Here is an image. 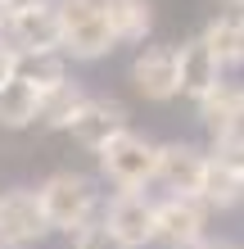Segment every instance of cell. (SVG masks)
Here are the masks:
<instances>
[{
	"label": "cell",
	"instance_id": "cell-19",
	"mask_svg": "<svg viewBox=\"0 0 244 249\" xmlns=\"http://www.w3.org/2000/svg\"><path fill=\"white\" fill-rule=\"evenodd\" d=\"M77 249H127V245H122L118 236H113V231H109L104 222H95V227L86 222V227L77 231Z\"/></svg>",
	"mask_w": 244,
	"mask_h": 249
},
{
	"label": "cell",
	"instance_id": "cell-6",
	"mask_svg": "<svg viewBox=\"0 0 244 249\" xmlns=\"http://www.w3.org/2000/svg\"><path fill=\"white\" fill-rule=\"evenodd\" d=\"M104 227L127 249H140V245L154 240V204L145 195H136V190H122V195L104 209Z\"/></svg>",
	"mask_w": 244,
	"mask_h": 249
},
{
	"label": "cell",
	"instance_id": "cell-3",
	"mask_svg": "<svg viewBox=\"0 0 244 249\" xmlns=\"http://www.w3.org/2000/svg\"><path fill=\"white\" fill-rule=\"evenodd\" d=\"M36 195H41L46 227H54V231H81L91 209H95V190H91L86 177H77V172H54Z\"/></svg>",
	"mask_w": 244,
	"mask_h": 249
},
{
	"label": "cell",
	"instance_id": "cell-26",
	"mask_svg": "<svg viewBox=\"0 0 244 249\" xmlns=\"http://www.w3.org/2000/svg\"><path fill=\"white\" fill-rule=\"evenodd\" d=\"M240 199H244V177H240Z\"/></svg>",
	"mask_w": 244,
	"mask_h": 249
},
{
	"label": "cell",
	"instance_id": "cell-15",
	"mask_svg": "<svg viewBox=\"0 0 244 249\" xmlns=\"http://www.w3.org/2000/svg\"><path fill=\"white\" fill-rule=\"evenodd\" d=\"M81 91H77V82H54V86H41V109H36V123H46V127H68L73 123V113L81 109Z\"/></svg>",
	"mask_w": 244,
	"mask_h": 249
},
{
	"label": "cell",
	"instance_id": "cell-5",
	"mask_svg": "<svg viewBox=\"0 0 244 249\" xmlns=\"http://www.w3.org/2000/svg\"><path fill=\"white\" fill-rule=\"evenodd\" d=\"M154 240L167 249H195L204 240V204L199 195H172L154 204Z\"/></svg>",
	"mask_w": 244,
	"mask_h": 249
},
{
	"label": "cell",
	"instance_id": "cell-16",
	"mask_svg": "<svg viewBox=\"0 0 244 249\" xmlns=\"http://www.w3.org/2000/svg\"><path fill=\"white\" fill-rule=\"evenodd\" d=\"M195 195H199V204H208V209H231L240 199V172H231L226 163H217V159H208L204 181H199Z\"/></svg>",
	"mask_w": 244,
	"mask_h": 249
},
{
	"label": "cell",
	"instance_id": "cell-18",
	"mask_svg": "<svg viewBox=\"0 0 244 249\" xmlns=\"http://www.w3.org/2000/svg\"><path fill=\"white\" fill-rule=\"evenodd\" d=\"M217 163H226L231 172H240V177H244V123L217 136Z\"/></svg>",
	"mask_w": 244,
	"mask_h": 249
},
{
	"label": "cell",
	"instance_id": "cell-17",
	"mask_svg": "<svg viewBox=\"0 0 244 249\" xmlns=\"http://www.w3.org/2000/svg\"><path fill=\"white\" fill-rule=\"evenodd\" d=\"M199 118L208 123L212 136H222V131H231L240 127V91H231V86H212V91L199 100Z\"/></svg>",
	"mask_w": 244,
	"mask_h": 249
},
{
	"label": "cell",
	"instance_id": "cell-28",
	"mask_svg": "<svg viewBox=\"0 0 244 249\" xmlns=\"http://www.w3.org/2000/svg\"><path fill=\"white\" fill-rule=\"evenodd\" d=\"M231 5H244V0H231Z\"/></svg>",
	"mask_w": 244,
	"mask_h": 249
},
{
	"label": "cell",
	"instance_id": "cell-9",
	"mask_svg": "<svg viewBox=\"0 0 244 249\" xmlns=\"http://www.w3.org/2000/svg\"><path fill=\"white\" fill-rule=\"evenodd\" d=\"M131 82L145 100H172L181 95V77H177V50L172 46H154L131 64Z\"/></svg>",
	"mask_w": 244,
	"mask_h": 249
},
{
	"label": "cell",
	"instance_id": "cell-24",
	"mask_svg": "<svg viewBox=\"0 0 244 249\" xmlns=\"http://www.w3.org/2000/svg\"><path fill=\"white\" fill-rule=\"evenodd\" d=\"M0 249H23V245H9V240H0Z\"/></svg>",
	"mask_w": 244,
	"mask_h": 249
},
{
	"label": "cell",
	"instance_id": "cell-20",
	"mask_svg": "<svg viewBox=\"0 0 244 249\" xmlns=\"http://www.w3.org/2000/svg\"><path fill=\"white\" fill-rule=\"evenodd\" d=\"M18 72H23V64H18V50L0 41V86H5V82H14Z\"/></svg>",
	"mask_w": 244,
	"mask_h": 249
},
{
	"label": "cell",
	"instance_id": "cell-2",
	"mask_svg": "<svg viewBox=\"0 0 244 249\" xmlns=\"http://www.w3.org/2000/svg\"><path fill=\"white\" fill-rule=\"evenodd\" d=\"M99 168H104V177L113 186L140 190L159 172V145H149L145 136H136V131H118V136L99 150Z\"/></svg>",
	"mask_w": 244,
	"mask_h": 249
},
{
	"label": "cell",
	"instance_id": "cell-27",
	"mask_svg": "<svg viewBox=\"0 0 244 249\" xmlns=\"http://www.w3.org/2000/svg\"><path fill=\"white\" fill-rule=\"evenodd\" d=\"M235 9H240V23H244V5H235Z\"/></svg>",
	"mask_w": 244,
	"mask_h": 249
},
{
	"label": "cell",
	"instance_id": "cell-4",
	"mask_svg": "<svg viewBox=\"0 0 244 249\" xmlns=\"http://www.w3.org/2000/svg\"><path fill=\"white\" fill-rule=\"evenodd\" d=\"M5 27H9L14 46L27 50L32 59L59 50V5H50V0H32V5L14 9L5 18Z\"/></svg>",
	"mask_w": 244,
	"mask_h": 249
},
{
	"label": "cell",
	"instance_id": "cell-14",
	"mask_svg": "<svg viewBox=\"0 0 244 249\" xmlns=\"http://www.w3.org/2000/svg\"><path fill=\"white\" fill-rule=\"evenodd\" d=\"M204 46L217 54L222 68L244 64V23H240V14H222V18H212L204 27Z\"/></svg>",
	"mask_w": 244,
	"mask_h": 249
},
{
	"label": "cell",
	"instance_id": "cell-13",
	"mask_svg": "<svg viewBox=\"0 0 244 249\" xmlns=\"http://www.w3.org/2000/svg\"><path fill=\"white\" fill-rule=\"evenodd\" d=\"M109 9V27L118 41H145L154 27V5L149 0H104Z\"/></svg>",
	"mask_w": 244,
	"mask_h": 249
},
{
	"label": "cell",
	"instance_id": "cell-11",
	"mask_svg": "<svg viewBox=\"0 0 244 249\" xmlns=\"http://www.w3.org/2000/svg\"><path fill=\"white\" fill-rule=\"evenodd\" d=\"M204 163L208 159L199 150H190V145H159V172L154 177L167 181L177 195H195L199 181H204Z\"/></svg>",
	"mask_w": 244,
	"mask_h": 249
},
{
	"label": "cell",
	"instance_id": "cell-10",
	"mask_svg": "<svg viewBox=\"0 0 244 249\" xmlns=\"http://www.w3.org/2000/svg\"><path fill=\"white\" fill-rule=\"evenodd\" d=\"M177 77H181V95H190V100H204L212 86H222V64L204 46V36L185 41L177 50Z\"/></svg>",
	"mask_w": 244,
	"mask_h": 249
},
{
	"label": "cell",
	"instance_id": "cell-21",
	"mask_svg": "<svg viewBox=\"0 0 244 249\" xmlns=\"http://www.w3.org/2000/svg\"><path fill=\"white\" fill-rule=\"evenodd\" d=\"M0 5H5V9L14 14V9H23V5H32V0H0Z\"/></svg>",
	"mask_w": 244,
	"mask_h": 249
},
{
	"label": "cell",
	"instance_id": "cell-8",
	"mask_svg": "<svg viewBox=\"0 0 244 249\" xmlns=\"http://www.w3.org/2000/svg\"><path fill=\"white\" fill-rule=\"evenodd\" d=\"M68 131H73L86 150H104L118 131H127V109L118 100H81V109L73 113Z\"/></svg>",
	"mask_w": 244,
	"mask_h": 249
},
{
	"label": "cell",
	"instance_id": "cell-1",
	"mask_svg": "<svg viewBox=\"0 0 244 249\" xmlns=\"http://www.w3.org/2000/svg\"><path fill=\"white\" fill-rule=\"evenodd\" d=\"M118 46L104 0H59V50L73 59H104Z\"/></svg>",
	"mask_w": 244,
	"mask_h": 249
},
{
	"label": "cell",
	"instance_id": "cell-22",
	"mask_svg": "<svg viewBox=\"0 0 244 249\" xmlns=\"http://www.w3.org/2000/svg\"><path fill=\"white\" fill-rule=\"evenodd\" d=\"M195 249H226V245H208V240H199V245H195Z\"/></svg>",
	"mask_w": 244,
	"mask_h": 249
},
{
	"label": "cell",
	"instance_id": "cell-25",
	"mask_svg": "<svg viewBox=\"0 0 244 249\" xmlns=\"http://www.w3.org/2000/svg\"><path fill=\"white\" fill-rule=\"evenodd\" d=\"M240 118H244V91H240Z\"/></svg>",
	"mask_w": 244,
	"mask_h": 249
},
{
	"label": "cell",
	"instance_id": "cell-12",
	"mask_svg": "<svg viewBox=\"0 0 244 249\" xmlns=\"http://www.w3.org/2000/svg\"><path fill=\"white\" fill-rule=\"evenodd\" d=\"M41 109V86L36 77L18 72L14 82L0 86V127H32Z\"/></svg>",
	"mask_w": 244,
	"mask_h": 249
},
{
	"label": "cell",
	"instance_id": "cell-23",
	"mask_svg": "<svg viewBox=\"0 0 244 249\" xmlns=\"http://www.w3.org/2000/svg\"><path fill=\"white\" fill-rule=\"evenodd\" d=\"M5 18H9V9H5V5H0V27H5Z\"/></svg>",
	"mask_w": 244,
	"mask_h": 249
},
{
	"label": "cell",
	"instance_id": "cell-7",
	"mask_svg": "<svg viewBox=\"0 0 244 249\" xmlns=\"http://www.w3.org/2000/svg\"><path fill=\"white\" fill-rule=\"evenodd\" d=\"M46 231L50 227H46L36 190H9V195H0V240L27 245V240H41Z\"/></svg>",
	"mask_w": 244,
	"mask_h": 249
}]
</instances>
